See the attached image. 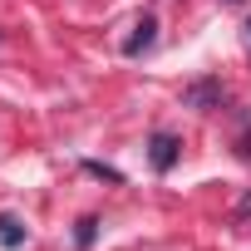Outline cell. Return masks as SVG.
<instances>
[{
  "mask_svg": "<svg viewBox=\"0 0 251 251\" xmlns=\"http://www.w3.org/2000/svg\"><path fill=\"white\" fill-rule=\"evenodd\" d=\"M177 153H182V143H177L173 133H153V138H148V158H153V168H158V173H173Z\"/></svg>",
  "mask_w": 251,
  "mask_h": 251,
  "instance_id": "1",
  "label": "cell"
},
{
  "mask_svg": "<svg viewBox=\"0 0 251 251\" xmlns=\"http://www.w3.org/2000/svg\"><path fill=\"white\" fill-rule=\"evenodd\" d=\"M153 40H158V20H153V15H143V20L133 25V35L123 40V54H128V59H138L143 50H153Z\"/></svg>",
  "mask_w": 251,
  "mask_h": 251,
  "instance_id": "2",
  "label": "cell"
},
{
  "mask_svg": "<svg viewBox=\"0 0 251 251\" xmlns=\"http://www.w3.org/2000/svg\"><path fill=\"white\" fill-rule=\"evenodd\" d=\"M182 99H187V108H212V103H222V84L217 79H197Z\"/></svg>",
  "mask_w": 251,
  "mask_h": 251,
  "instance_id": "3",
  "label": "cell"
},
{
  "mask_svg": "<svg viewBox=\"0 0 251 251\" xmlns=\"http://www.w3.org/2000/svg\"><path fill=\"white\" fill-rule=\"evenodd\" d=\"M0 246H5V251L25 246V222H20L15 212H0Z\"/></svg>",
  "mask_w": 251,
  "mask_h": 251,
  "instance_id": "4",
  "label": "cell"
},
{
  "mask_svg": "<svg viewBox=\"0 0 251 251\" xmlns=\"http://www.w3.org/2000/svg\"><path fill=\"white\" fill-rule=\"evenodd\" d=\"M94 231H99V217H84V222H79V231H74V246H79V251H89V246H94Z\"/></svg>",
  "mask_w": 251,
  "mask_h": 251,
  "instance_id": "5",
  "label": "cell"
},
{
  "mask_svg": "<svg viewBox=\"0 0 251 251\" xmlns=\"http://www.w3.org/2000/svg\"><path fill=\"white\" fill-rule=\"evenodd\" d=\"M246 222H251V192H246V197H241V207H236V226H246Z\"/></svg>",
  "mask_w": 251,
  "mask_h": 251,
  "instance_id": "6",
  "label": "cell"
},
{
  "mask_svg": "<svg viewBox=\"0 0 251 251\" xmlns=\"http://www.w3.org/2000/svg\"><path fill=\"white\" fill-rule=\"evenodd\" d=\"M246 45H251V25H246Z\"/></svg>",
  "mask_w": 251,
  "mask_h": 251,
  "instance_id": "7",
  "label": "cell"
}]
</instances>
